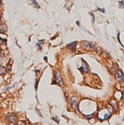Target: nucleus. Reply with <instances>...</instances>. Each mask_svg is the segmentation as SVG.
I'll list each match as a JSON object with an SVG mask.
<instances>
[{"instance_id": "3", "label": "nucleus", "mask_w": 124, "mask_h": 125, "mask_svg": "<svg viewBox=\"0 0 124 125\" xmlns=\"http://www.w3.org/2000/svg\"><path fill=\"white\" fill-rule=\"evenodd\" d=\"M116 78H117V80H119V81H122V82L123 81V74H122V72L121 71V70H119V71L116 74Z\"/></svg>"}, {"instance_id": "7", "label": "nucleus", "mask_w": 124, "mask_h": 125, "mask_svg": "<svg viewBox=\"0 0 124 125\" xmlns=\"http://www.w3.org/2000/svg\"><path fill=\"white\" fill-rule=\"evenodd\" d=\"M111 104L112 105V106H115V108H114V109L115 110H117V108H118V106H117V101H115V100H112V102H111Z\"/></svg>"}, {"instance_id": "6", "label": "nucleus", "mask_w": 124, "mask_h": 125, "mask_svg": "<svg viewBox=\"0 0 124 125\" xmlns=\"http://www.w3.org/2000/svg\"><path fill=\"white\" fill-rule=\"evenodd\" d=\"M7 31V27L5 25H0V33H2V32H5Z\"/></svg>"}, {"instance_id": "9", "label": "nucleus", "mask_w": 124, "mask_h": 125, "mask_svg": "<svg viewBox=\"0 0 124 125\" xmlns=\"http://www.w3.org/2000/svg\"><path fill=\"white\" fill-rule=\"evenodd\" d=\"M5 42H6L5 40H3L2 38H0V45H3V44Z\"/></svg>"}, {"instance_id": "12", "label": "nucleus", "mask_w": 124, "mask_h": 125, "mask_svg": "<svg viewBox=\"0 0 124 125\" xmlns=\"http://www.w3.org/2000/svg\"><path fill=\"white\" fill-rule=\"evenodd\" d=\"M86 65V63H85V62H84V65ZM84 69H85V70H86V71H88V68H86V67H85V68H84ZM84 70V69H80V70Z\"/></svg>"}, {"instance_id": "2", "label": "nucleus", "mask_w": 124, "mask_h": 125, "mask_svg": "<svg viewBox=\"0 0 124 125\" xmlns=\"http://www.w3.org/2000/svg\"><path fill=\"white\" fill-rule=\"evenodd\" d=\"M71 103H72L73 108H74L76 111H78V110H79V108H78V101L74 97H73L72 99H71Z\"/></svg>"}, {"instance_id": "5", "label": "nucleus", "mask_w": 124, "mask_h": 125, "mask_svg": "<svg viewBox=\"0 0 124 125\" xmlns=\"http://www.w3.org/2000/svg\"><path fill=\"white\" fill-rule=\"evenodd\" d=\"M30 3H31V4H32L33 6H34V7H36V8H37V9H39L40 8V6L38 5V4H37V2H36V1H35V0H30L29 1Z\"/></svg>"}, {"instance_id": "4", "label": "nucleus", "mask_w": 124, "mask_h": 125, "mask_svg": "<svg viewBox=\"0 0 124 125\" xmlns=\"http://www.w3.org/2000/svg\"><path fill=\"white\" fill-rule=\"evenodd\" d=\"M8 121L9 123H14L16 121V118L14 115H10V116H8Z\"/></svg>"}, {"instance_id": "10", "label": "nucleus", "mask_w": 124, "mask_h": 125, "mask_svg": "<svg viewBox=\"0 0 124 125\" xmlns=\"http://www.w3.org/2000/svg\"><path fill=\"white\" fill-rule=\"evenodd\" d=\"M3 56L2 55V52L0 51V61H1V60H3Z\"/></svg>"}, {"instance_id": "13", "label": "nucleus", "mask_w": 124, "mask_h": 125, "mask_svg": "<svg viewBox=\"0 0 124 125\" xmlns=\"http://www.w3.org/2000/svg\"><path fill=\"white\" fill-rule=\"evenodd\" d=\"M0 22H1V15H0Z\"/></svg>"}, {"instance_id": "14", "label": "nucleus", "mask_w": 124, "mask_h": 125, "mask_svg": "<svg viewBox=\"0 0 124 125\" xmlns=\"http://www.w3.org/2000/svg\"><path fill=\"white\" fill-rule=\"evenodd\" d=\"M1 4H2V3H1V1H0V7H1Z\"/></svg>"}, {"instance_id": "1", "label": "nucleus", "mask_w": 124, "mask_h": 125, "mask_svg": "<svg viewBox=\"0 0 124 125\" xmlns=\"http://www.w3.org/2000/svg\"><path fill=\"white\" fill-rule=\"evenodd\" d=\"M84 46L87 49H91V50H96V47H95V46H94V44H92V43H90V42H84Z\"/></svg>"}, {"instance_id": "11", "label": "nucleus", "mask_w": 124, "mask_h": 125, "mask_svg": "<svg viewBox=\"0 0 124 125\" xmlns=\"http://www.w3.org/2000/svg\"><path fill=\"white\" fill-rule=\"evenodd\" d=\"M98 9V10L100 11V12H103V13H104V12H105V10H104L103 9Z\"/></svg>"}, {"instance_id": "8", "label": "nucleus", "mask_w": 124, "mask_h": 125, "mask_svg": "<svg viewBox=\"0 0 124 125\" xmlns=\"http://www.w3.org/2000/svg\"><path fill=\"white\" fill-rule=\"evenodd\" d=\"M5 71H6V70H5L4 67L0 66V74H4Z\"/></svg>"}]
</instances>
